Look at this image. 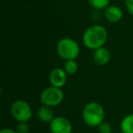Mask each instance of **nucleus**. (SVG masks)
<instances>
[{"label": "nucleus", "mask_w": 133, "mask_h": 133, "mask_svg": "<svg viewBox=\"0 0 133 133\" xmlns=\"http://www.w3.org/2000/svg\"><path fill=\"white\" fill-rule=\"evenodd\" d=\"M108 40V31L101 25H92L84 31L83 45L90 50L104 46Z\"/></svg>", "instance_id": "nucleus-1"}, {"label": "nucleus", "mask_w": 133, "mask_h": 133, "mask_svg": "<svg viewBox=\"0 0 133 133\" xmlns=\"http://www.w3.org/2000/svg\"><path fill=\"white\" fill-rule=\"evenodd\" d=\"M82 118L89 127L98 128L104 121V118H105L104 108L98 102H89L83 108Z\"/></svg>", "instance_id": "nucleus-2"}, {"label": "nucleus", "mask_w": 133, "mask_h": 133, "mask_svg": "<svg viewBox=\"0 0 133 133\" xmlns=\"http://www.w3.org/2000/svg\"><path fill=\"white\" fill-rule=\"evenodd\" d=\"M57 53L62 59L70 60L76 59L80 54V46L75 39L71 37H63L57 42Z\"/></svg>", "instance_id": "nucleus-3"}, {"label": "nucleus", "mask_w": 133, "mask_h": 133, "mask_svg": "<svg viewBox=\"0 0 133 133\" xmlns=\"http://www.w3.org/2000/svg\"><path fill=\"white\" fill-rule=\"evenodd\" d=\"M11 115L17 122H28L32 118L33 111L30 104L23 99H17L11 105Z\"/></svg>", "instance_id": "nucleus-4"}, {"label": "nucleus", "mask_w": 133, "mask_h": 133, "mask_svg": "<svg viewBox=\"0 0 133 133\" xmlns=\"http://www.w3.org/2000/svg\"><path fill=\"white\" fill-rule=\"evenodd\" d=\"M63 99H64V92L62 89L51 85L46 88L40 94V102L42 105L51 108L60 105Z\"/></svg>", "instance_id": "nucleus-5"}, {"label": "nucleus", "mask_w": 133, "mask_h": 133, "mask_svg": "<svg viewBox=\"0 0 133 133\" xmlns=\"http://www.w3.org/2000/svg\"><path fill=\"white\" fill-rule=\"evenodd\" d=\"M49 130L51 133H72L73 125L66 117H55L49 123Z\"/></svg>", "instance_id": "nucleus-6"}, {"label": "nucleus", "mask_w": 133, "mask_h": 133, "mask_svg": "<svg viewBox=\"0 0 133 133\" xmlns=\"http://www.w3.org/2000/svg\"><path fill=\"white\" fill-rule=\"evenodd\" d=\"M48 80L51 86L62 89L68 80V73L63 68H54L49 72Z\"/></svg>", "instance_id": "nucleus-7"}, {"label": "nucleus", "mask_w": 133, "mask_h": 133, "mask_svg": "<svg viewBox=\"0 0 133 133\" xmlns=\"http://www.w3.org/2000/svg\"><path fill=\"white\" fill-rule=\"evenodd\" d=\"M104 17L109 23H118L123 18V11L118 6H109L104 9Z\"/></svg>", "instance_id": "nucleus-8"}, {"label": "nucleus", "mask_w": 133, "mask_h": 133, "mask_svg": "<svg viewBox=\"0 0 133 133\" xmlns=\"http://www.w3.org/2000/svg\"><path fill=\"white\" fill-rule=\"evenodd\" d=\"M93 60L96 64L99 66L107 65L110 60V52L105 46H101L99 48L93 50Z\"/></svg>", "instance_id": "nucleus-9"}, {"label": "nucleus", "mask_w": 133, "mask_h": 133, "mask_svg": "<svg viewBox=\"0 0 133 133\" xmlns=\"http://www.w3.org/2000/svg\"><path fill=\"white\" fill-rule=\"evenodd\" d=\"M37 114L38 119L41 122H44V123H50L53 120V118H55L52 108L46 105H42L41 107H39Z\"/></svg>", "instance_id": "nucleus-10"}, {"label": "nucleus", "mask_w": 133, "mask_h": 133, "mask_svg": "<svg viewBox=\"0 0 133 133\" xmlns=\"http://www.w3.org/2000/svg\"><path fill=\"white\" fill-rule=\"evenodd\" d=\"M122 133H133V114H129L121 119L119 124Z\"/></svg>", "instance_id": "nucleus-11"}, {"label": "nucleus", "mask_w": 133, "mask_h": 133, "mask_svg": "<svg viewBox=\"0 0 133 133\" xmlns=\"http://www.w3.org/2000/svg\"><path fill=\"white\" fill-rule=\"evenodd\" d=\"M63 69H65L68 75H74L78 70V64L76 59H70V60H66L64 63Z\"/></svg>", "instance_id": "nucleus-12"}, {"label": "nucleus", "mask_w": 133, "mask_h": 133, "mask_svg": "<svg viewBox=\"0 0 133 133\" xmlns=\"http://www.w3.org/2000/svg\"><path fill=\"white\" fill-rule=\"evenodd\" d=\"M110 0H88V3L92 6L94 9L102 10L107 8L109 6Z\"/></svg>", "instance_id": "nucleus-13"}, {"label": "nucleus", "mask_w": 133, "mask_h": 133, "mask_svg": "<svg viewBox=\"0 0 133 133\" xmlns=\"http://www.w3.org/2000/svg\"><path fill=\"white\" fill-rule=\"evenodd\" d=\"M15 129L17 133H29V126L28 122H18Z\"/></svg>", "instance_id": "nucleus-14"}, {"label": "nucleus", "mask_w": 133, "mask_h": 133, "mask_svg": "<svg viewBox=\"0 0 133 133\" xmlns=\"http://www.w3.org/2000/svg\"><path fill=\"white\" fill-rule=\"evenodd\" d=\"M98 133H112V128L108 122H102L98 127Z\"/></svg>", "instance_id": "nucleus-15"}, {"label": "nucleus", "mask_w": 133, "mask_h": 133, "mask_svg": "<svg viewBox=\"0 0 133 133\" xmlns=\"http://www.w3.org/2000/svg\"><path fill=\"white\" fill-rule=\"evenodd\" d=\"M127 10L131 16H133V0H125Z\"/></svg>", "instance_id": "nucleus-16"}, {"label": "nucleus", "mask_w": 133, "mask_h": 133, "mask_svg": "<svg viewBox=\"0 0 133 133\" xmlns=\"http://www.w3.org/2000/svg\"><path fill=\"white\" fill-rule=\"evenodd\" d=\"M0 133H17L16 129H10V128H4L0 130Z\"/></svg>", "instance_id": "nucleus-17"}, {"label": "nucleus", "mask_w": 133, "mask_h": 133, "mask_svg": "<svg viewBox=\"0 0 133 133\" xmlns=\"http://www.w3.org/2000/svg\"><path fill=\"white\" fill-rule=\"evenodd\" d=\"M117 1H123V0H117ZM124 1H125V0H124Z\"/></svg>", "instance_id": "nucleus-18"}]
</instances>
